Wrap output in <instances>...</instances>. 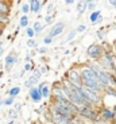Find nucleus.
I'll use <instances>...</instances> for the list:
<instances>
[{"label":"nucleus","mask_w":116,"mask_h":124,"mask_svg":"<svg viewBox=\"0 0 116 124\" xmlns=\"http://www.w3.org/2000/svg\"><path fill=\"white\" fill-rule=\"evenodd\" d=\"M100 66L104 69L105 71L111 73V74H115L116 76V62H115V57L109 53V51H105L104 50V55L101 57V59L99 61Z\"/></svg>","instance_id":"1"},{"label":"nucleus","mask_w":116,"mask_h":124,"mask_svg":"<svg viewBox=\"0 0 116 124\" xmlns=\"http://www.w3.org/2000/svg\"><path fill=\"white\" fill-rule=\"evenodd\" d=\"M81 89H82V93H84V97L86 99V101L91 102L93 107L103 104V93H99L96 90H92L89 88L82 86V85H81Z\"/></svg>","instance_id":"2"},{"label":"nucleus","mask_w":116,"mask_h":124,"mask_svg":"<svg viewBox=\"0 0 116 124\" xmlns=\"http://www.w3.org/2000/svg\"><path fill=\"white\" fill-rule=\"evenodd\" d=\"M78 116L82 119H86V120H91L92 123H97L100 120V115H99L97 111H94V107H84V108L80 109Z\"/></svg>","instance_id":"3"},{"label":"nucleus","mask_w":116,"mask_h":124,"mask_svg":"<svg viewBox=\"0 0 116 124\" xmlns=\"http://www.w3.org/2000/svg\"><path fill=\"white\" fill-rule=\"evenodd\" d=\"M86 54H88V57L91 59H94V61L97 62V61H100L101 57L104 55V50H103V47H101L100 45L93 43V45H91V46L88 47Z\"/></svg>","instance_id":"4"},{"label":"nucleus","mask_w":116,"mask_h":124,"mask_svg":"<svg viewBox=\"0 0 116 124\" xmlns=\"http://www.w3.org/2000/svg\"><path fill=\"white\" fill-rule=\"evenodd\" d=\"M66 80L69 81L70 84L76 85V86H81V74H80V70L78 69H70L69 71H68V76H66Z\"/></svg>","instance_id":"5"},{"label":"nucleus","mask_w":116,"mask_h":124,"mask_svg":"<svg viewBox=\"0 0 116 124\" xmlns=\"http://www.w3.org/2000/svg\"><path fill=\"white\" fill-rule=\"evenodd\" d=\"M16 63H18V55H16V53L11 51V53L7 54L6 58H4V69H6V71H11V69Z\"/></svg>","instance_id":"6"},{"label":"nucleus","mask_w":116,"mask_h":124,"mask_svg":"<svg viewBox=\"0 0 116 124\" xmlns=\"http://www.w3.org/2000/svg\"><path fill=\"white\" fill-rule=\"evenodd\" d=\"M63 30H65V23L63 22H57L53 24V27L50 28V31H49V37L50 38H55L58 37V35H61L63 32Z\"/></svg>","instance_id":"7"},{"label":"nucleus","mask_w":116,"mask_h":124,"mask_svg":"<svg viewBox=\"0 0 116 124\" xmlns=\"http://www.w3.org/2000/svg\"><path fill=\"white\" fill-rule=\"evenodd\" d=\"M99 115H100V120L104 121H113V117H115V113L109 108H103L99 112Z\"/></svg>","instance_id":"8"},{"label":"nucleus","mask_w":116,"mask_h":124,"mask_svg":"<svg viewBox=\"0 0 116 124\" xmlns=\"http://www.w3.org/2000/svg\"><path fill=\"white\" fill-rule=\"evenodd\" d=\"M28 97H30L31 101H34V102H39V101H41L42 96H41V90H39V88H38V86L31 88V89L28 90Z\"/></svg>","instance_id":"9"},{"label":"nucleus","mask_w":116,"mask_h":124,"mask_svg":"<svg viewBox=\"0 0 116 124\" xmlns=\"http://www.w3.org/2000/svg\"><path fill=\"white\" fill-rule=\"evenodd\" d=\"M39 90H41V96L42 99H49L51 96V88L46 84V82H41L39 84Z\"/></svg>","instance_id":"10"},{"label":"nucleus","mask_w":116,"mask_h":124,"mask_svg":"<svg viewBox=\"0 0 116 124\" xmlns=\"http://www.w3.org/2000/svg\"><path fill=\"white\" fill-rule=\"evenodd\" d=\"M28 4H30V12L38 14V12L42 9V6L45 4V1H39V0H31V1H28Z\"/></svg>","instance_id":"11"},{"label":"nucleus","mask_w":116,"mask_h":124,"mask_svg":"<svg viewBox=\"0 0 116 124\" xmlns=\"http://www.w3.org/2000/svg\"><path fill=\"white\" fill-rule=\"evenodd\" d=\"M9 12H11V4L7 3V1H1L0 0V14L9 16Z\"/></svg>","instance_id":"12"},{"label":"nucleus","mask_w":116,"mask_h":124,"mask_svg":"<svg viewBox=\"0 0 116 124\" xmlns=\"http://www.w3.org/2000/svg\"><path fill=\"white\" fill-rule=\"evenodd\" d=\"M39 80H37V78L34 77V76H30V77L27 78V80L24 81V86L28 88V89H31V88H34L35 85H37V82Z\"/></svg>","instance_id":"13"},{"label":"nucleus","mask_w":116,"mask_h":124,"mask_svg":"<svg viewBox=\"0 0 116 124\" xmlns=\"http://www.w3.org/2000/svg\"><path fill=\"white\" fill-rule=\"evenodd\" d=\"M91 22L92 23H99V22H101V11H93V12L91 14Z\"/></svg>","instance_id":"14"},{"label":"nucleus","mask_w":116,"mask_h":124,"mask_svg":"<svg viewBox=\"0 0 116 124\" xmlns=\"http://www.w3.org/2000/svg\"><path fill=\"white\" fill-rule=\"evenodd\" d=\"M28 22H30L28 15H22L20 19H19V28H27L28 27Z\"/></svg>","instance_id":"15"},{"label":"nucleus","mask_w":116,"mask_h":124,"mask_svg":"<svg viewBox=\"0 0 116 124\" xmlns=\"http://www.w3.org/2000/svg\"><path fill=\"white\" fill-rule=\"evenodd\" d=\"M86 4H88V0H82V1H78L77 3V12L78 15H82L86 9Z\"/></svg>","instance_id":"16"},{"label":"nucleus","mask_w":116,"mask_h":124,"mask_svg":"<svg viewBox=\"0 0 116 124\" xmlns=\"http://www.w3.org/2000/svg\"><path fill=\"white\" fill-rule=\"evenodd\" d=\"M22 92V88L20 86H12L11 89L8 90V97H12V99H15L16 96H19V93Z\"/></svg>","instance_id":"17"},{"label":"nucleus","mask_w":116,"mask_h":124,"mask_svg":"<svg viewBox=\"0 0 116 124\" xmlns=\"http://www.w3.org/2000/svg\"><path fill=\"white\" fill-rule=\"evenodd\" d=\"M32 28H34V31H35V35H39L43 31V28H45V26L42 24L39 20H37V22L34 23V26H32Z\"/></svg>","instance_id":"18"},{"label":"nucleus","mask_w":116,"mask_h":124,"mask_svg":"<svg viewBox=\"0 0 116 124\" xmlns=\"http://www.w3.org/2000/svg\"><path fill=\"white\" fill-rule=\"evenodd\" d=\"M103 93H105V94H108V96H113L116 97V89L113 86H105L103 90Z\"/></svg>","instance_id":"19"},{"label":"nucleus","mask_w":116,"mask_h":124,"mask_svg":"<svg viewBox=\"0 0 116 124\" xmlns=\"http://www.w3.org/2000/svg\"><path fill=\"white\" fill-rule=\"evenodd\" d=\"M26 35L28 37V39H34V37H35L34 28H32V27H27V28H26Z\"/></svg>","instance_id":"20"},{"label":"nucleus","mask_w":116,"mask_h":124,"mask_svg":"<svg viewBox=\"0 0 116 124\" xmlns=\"http://www.w3.org/2000/svg\"><path fill=\"white\" fill-rule=\"evenodd\" d=\"M14 102H15V99H12V97H7V99L3 100V105H6V107H12Z\"/></svg>","instance_id":"21"},{"label":"nucleus","mask_w":116,"mask_h":124,"mask_svg":"<svg viewBox=\"0 0 116 124\" xmlns=\"http://www.w3.org/2000/svg\"><path fill=\"white\" fill-rule=\"evenodd\" d=\"M76 34H77V32H76V30H72V31L69 32V35H68V38L65 39V42H63V43H69V42H72V40L74 39Z\"/></svg>","instance_id":"22"},{"label":"nucleus","mask_w":116,"mask_h":124,"mask_svg":"<svg viewBox=\"0 0 116 124\" xmlns=\"http://www.w3.org/2000/svg\"><path fill=\"white\" fill-rule=\"evenodd\" d=\"M23 70L24 71H32L34 70V63H32V62H27V63H24Z\"/></svg>","instance_id":"23"},{"label":"nucleus","mask_w":116,"mask_h":124,"mask_svg":"<svg viewBox=\"0 0 116 124\" xmlns=\"http://www.w3.org/2000/svg\"><path fill=\"white\" fill-rule=\"evenodd\" d=\"M22 12L23 15H27L30 12V4L28 3H22Z\"/></svg>","instance_id":"24"},{"label":"nucleus","mask_w":116,"mask_h":124,"mask_svg":"<svg viewBox=\"0 0 116 124\" xmlns=\"http://www.w3.org/2000/svg\"><path fill=\"white\" fill-rule=\"evenodd\" d=\"M96 6H97V3H96V1H88V4H86V9H91V11H94Z\"/></svg>","instance_id":"25"},{"label":"nucleus","mask_w":116,"mask_h":124,"mask_svg":"<svg viewBox=\"0 0 116 124\" xmlns=\"http://www.w3.org/2000/svg\"><path fill=\"white\" fill-rule=\"evenodd\" d=\"M8 115H9V117L12 119V120H15V119L18 117V111H16V109H11V111L8 112Z\"/></svg>","instance_id":"26"},{"label":"nucleus","mask_w":116,"mask_h":124,"mask_svg":"<svg viewBox=\"0 0 116 124\" xmlns=\"http://www.w3.org/2000/svg\"><path fill=\"white\" fill-rule=\"evenodd\" d=\"M53 19H54V15H46L45 16V23H46V24H50V23L53 22Z\"/></svg>","instance_id":"27"},{"label":"nucleus","mask_w":116,"mask_h":124,"mask_svg":"<svg viewBox=\"0 0 116 124\" xmlns=\"http://www.w3.org/2000/svg\"><path fill=\"white\" fill-rule=\"evenodd\" d=\"M32 71H34V73H32V76H34L37 80H39V78H41V76H42V73L39 71V69H35L34 68V70H32Z\"/></svg>","instance_id":"28"},{"label":"nucleus","mask_w":116,"mask_h":124,"mask_svg":"<svg viewBox=\"0 0 116 124\" xmlns=\"http://www.w3.org/2000/svg\"><path fill=\"white\" fill-rule=\"evenodd\" d=\"M37 40H35V39H28L27 40V46L28 47H37Z\"/></svg>","instance_id":"29"},{"label":"nucleus","mask_w":116,"mask_h":124,"mask_svg":"<svg viewBox=\"0 0 116 124\" xmlns=\"http://www.w3.org/2000/svg\"><path fill=\"white\" fill-rule=\"evenodd\" d=\"M85 30H86V26L80 24V26H77V28H76V32H84Z\"/></svg>","instance_id":"30"},{"label":"nucleus","mask_w":116,"mask_h":124,"mask_svg":"<svg viewBox=\"0 0 116 124\" xmlns=\"http://www.w3.org/2000/svg\"><path fill=\"white\" fill-rule=\"evenodd\" d=\"M43 43H45V45H50V43H53V38H50L49 35H47V37H45V38H43Z\"/></svg>","instance_id":"31"},{"label":"nucleus","mask_w":116,"mask_h":124,"mask_svg":"<svg viewBox=\"0 0 116 124\" xmlns=\"http://www.w3.org/2000/svg\"><path fill=\"white\" fill-rule=\"evenodd\" d=\"M47 50H49L47 47H39V49H38L37 51H38L39 54H46V53H47Z\"/></svg>","instance_id":"32"},{"label":"nucleus","mask_w":116,"mask_h":124,"mask_svg":"<svg viewBox=\"0 0 116 124\" xmlns=\"http://www.w3.org/2000/svg\"><path fill=\"white\" fill-rule=\"evenodd\" d=\"M54 9V3H50L47 7V15H51V11Z\"/></svg>","instance_id":"33"},{"label":"nucleus","mask_w":116,"mask_h":124,"mask_svg":"<svg viewBox=\"0 0 116 124\" xmlns=\"http://www.w3.org/2000/svg\"><path fill=\"white\" fill-rule=\"evenodd\" d=\"M39 71H41L42 74H43V73H47V66H41V68H39Z\"/></svg>","instance_id":"34"},{"label":"nucleus","mask_w":116,"mask_h":124,"mask_svg":"<svg viewBox=\"0 0 116 124\" xmlns=\"http://www.w3.org/2000/svg\"><path fill=\"white\" fill-rule=\"evenodd\" d=\"M94 124H113L112 121H104V120H99L97 123H94Z\"/></svg>","instance_id":"35"},{"label":"nucleus","mask_w":116,"mask_h":124,"mask_svg":"<svg viewBox=\"0 0 116 124\" xmlns=\"http://www.w3.org/2000/svg\"><path fill=\"white\" fill-rule=\"evenodd\" d=\"M24 61H26V63H27V62H32L31 61V55H30V54H27V55H26V58H24Z\"/></svg>","instance_id":"36"},{"label":"nucleus","mask_w":116,"mask_h":124,"mask_svg":"<svg viewBox=\"0 0 116 124\" xmlns=\"http://www.w3.org/2000/svg\"><path fill=\"white\" fill-rule=\"evenodd\" d=\"M65 3L68 4V6H72V4H74V1H73V0H66Z\"/></svg>","instance_id":"37"},{"label":"nucleus","mask_w":116,"mask_h":124,"mask_svg":"<svg viewBox=\"0 0 116 124\" xmlns=\"http://www.w3.org/2000/svg\"><path fill=\"white\" fill-rule=\"evenodd\" d=\"M111 4H112V6L116 8V0H112V1H111Z\"/></svg>","instance_id":"38"},{"label":"nucleus","mask_w":116,"mask_h":124,"mask_svg":"<svg viewBox=\"0 0 116 124\" xmlns=\"http://www.w3.org/2000/svg\"><path fill=\"white\" fill-rule=\"evenodd\" d=\"M1 35H3V27L0 26V37H1Z\"/></svg>","instance_id":"39"},{"label":"nucleus","mask_w":116,"mask_h":124,"mask_svg":"<svg viewBox=\"0 0 116 124\" xmlns=\"http://www.w3.org/2000/svg\"><path fill=\"white\" fill-rule=\"evenodd\" d=\"M112 112H116V104L113 105V108H112Z\"/></svg>","instance_id":"40"},{"label":"nucleus","mask_w":116,"mask_h":124,"mask_svg":"<svg viewBox=\"0 0 116 124\" xmlns=\"http://www.w3.org/2000/svg\"><path fill=\"white\" fill-rule=\"evenodd\" d=\"M1 105H3V100L0 99V108H1Z\"/></svg>","instance_id":"41"},{"label":"nucleus","mask_w":116,"mask_h":124,"mask_svg":"<svg viewBox=\"0 0 116 124\" xmlns=\"http://www.w3.org/2000/svg\"><path fill=\"white\" fill-rule=\"evenodd\" d=\"M1 51H3V47H1V43H0V53H1Z\"/></svg>","instance_id":"42"},{"label":"nucleus","mask_w":116,"mask_h":124,"mask_svg":"<svg viewBox=\"0 0 116 124\" xmlns=\"http://www.w3.org/2000/svg\"><path fill=\"white\" fill-rule=\"evenodd\" d=\"M8 124H14V120H11V121H9V123Z\"/></svg>","instance_id":"43"},{"label":"nucleus","mask_w":116,"mask_h":124,"mask_svg":"<svg viewBox=\"0 0 116 124\" xmlns=\"http://www.w3.org/2000/svg\"><path fill=\"white\" fill-rule=\"evenodd\" d=\"M113 124H116V117H115V119H113Z\"/></svg>","instance_id":"44"}]
</instances>
